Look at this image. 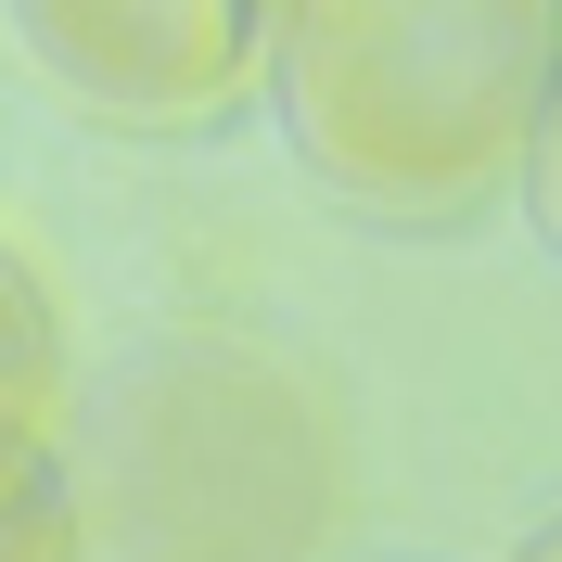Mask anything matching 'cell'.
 I'll use <instances>...</instances> for the list:
<instances>
[{"mask_svg": "<svg viewBox=\"0 0 562 562\" xmlns=\"http://www.w3.org/2000/svg\"><path fill=\"white\" fill-rule=\"evenodd\" d=\"M269 103L371 231H473L550 154V0H281Z\"/></svg>", "mask_w": 562, "mask_h": 562, "instance_id": "1", "label": "cell"}, {"mask_svg": "<svg viewBox=\"0 0 562 562\" xmlns=\"http://www.w3.org/2000/svg\"><path fill=\"white\" fill-rule=\"evenodd\" d=\"M90 562H319L346 537V409L281 346L179 333L65 396Z\"/></svg>", "mask_w": 562, "mask_h": 562, "instance_id": "2", "label": "cell"}, {"mask_svg": "<svg viewBox=\"0 0 562 562\" xmlns=\"http://www.w3.org/2000/svg\"><path fill=\"white\" fill-rule=\"evenodd\" d=\"M0 13L77 115L140 140L244 115L269 90V38H281V0H0Z\"/></svg>", "mask_w": 562, "mask_h": 562, "instance_id": "3", "label": "cell"}, {"mask_svg": "<svg viewBox=\"0 0 562 562\" xmlns=\"http://www.w3.org/2000/svg\"><path fill=\"white\" fill-rule=\"evenodd\" d=\"M65 396H77L65 307H52V281L26 269V244L0 231V422H26V435H65Z\"/></svg>", "mask_w": 562, "mask_h": 562, "instance_id": "4", "label": "cell"}, {"mask_svg": "<svg viewBox=\"0 0 562 562\" xmlns=\"http://www.w3.org/2000/svg\"><path fill=\"white\" fill-rule=\"evenodd\" d=\"M0 562H90V550H77V498L38 486L26 512H0Z\"/></svg>", "mask_w": 562, "mask_h": 562, "instance_id": "5", "label": "cell"}, {"mask_svg": "<svg viewBox=\"0 0 562 562\" xmlns=\"http://www.w3.org/2000/svg\"><path fill=\"white\" fill-rule=\"evenodd\" d=\"M38 486H65V448H52V435H26V422H0V512H26Z\"/></svg>", "mask_w": 562, "mask_h": 562, "instance_id": "6", "label": "cell"}, {"mask_svg": "<svg viewBox=\"0 0 562 562\" xmlns=\"http://www.w3.org/2000/svg\"><path fill=\"white\" fill-rule=\"evenodd\" d=\"M512 562H562V537H550V525H537V537H525V550H512Z\"/></svg>", "mask_w": 562, "mask_h": 562, "instance_id": "7", "label": "cell"}]
</instances>
